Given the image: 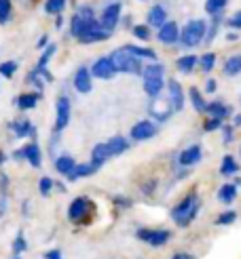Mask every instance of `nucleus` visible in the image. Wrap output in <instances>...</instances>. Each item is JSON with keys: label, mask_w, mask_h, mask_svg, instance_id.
Returning <instances> with one entry per match:
<instances>
[{"label": "nucleus", "mask_w": 241, "mask_h": 259, "mask_svg": "<svg viewBox=\"0 0 241 259\" xmlns=\"http://www.w3.org/2000/svg\"><path fill=\"white\" fill-rule=\"evenodd\" d=\"M197 63H199V57H195V55H182L180 59L176 61V68L180 70L182 74H190L197 68Z\"/></svg>", "instance_id": "obj_28"}, {"label": "nucleus", "mask_w": 241, "mask_h": 259, "mask_svg": "<svg viewBox=\"0 0 241 259\" xmlns=\"http://www.w3.org/2000/svg\"><path fill=\"white\" fill-rule=\"evenodd\" d=\"M171 259H195V257L190 255V253H174Z\"/></svg>", "instance_id": "obj_51"}, {"label": "nucleus", "mask_w": 241, "mask_h": 259, "mask_svg": "<svg viewBox=\"0 0 241 259\" xmlns=\"http://www.w3.org/2000/svg\"><path fill=\"white\" fill-rule=\"evenodd\" d=\"M163 76H152V78H144V93L150 97V99H155L161 95V91H163Z\"/></svg>", "instance_id": "obj_18"}, {"label": "nucleus", "mask_w": 241, "mask_h": 259, "mask_svg": "<svg viewBox=\"0 0 241 259\" xmlns=\"http://www.w3.org/2000/svg\"><path fill=\"white\" fill-rule=\"evenodd\" d=\"M41 101V93H23V95H19L17 97V108L21 110V112H28V110H32V108H36V103Z\"/></svg>", "instance_id": "obj_25"}, {"label": "nucleus", "mask_w": 241, "mask_h": 259, "mask_svg": "<svg viewBox=\"0 0 241 259\" xmlns=\"http://www.w3.org/2000/svg\"><path fill=\"white\" fill-rule=\"evenodd\" d=\"M95 171H99V166H95L93 162H83V164H76V166H74V171L68 175V181H79V179H83V177L93 175Z\"/></svg>", "instance_id": "obj_19"}, {"label": "nucleus", "mask_w": 241, "mask_h": 259, "mask_svg": "<svg viewBox=\"0 0 241 259\" xmlns=\"http://www.w3.org/2000/svg\"><path fill=\"white\" fill-rule=\"evenodd\" d=\"M108 148H110L112 156H121L123 152L129 150V141H127L125 137H121V135H117V137H112V139L108 141Z\"/></svg>", "instance_id": "obj_27"}, {"label": "nucleus", "mask_w": 241, "mask_h": 259, "mask_svg": "<svg viewBox=\"0 0 241 259\" xmlns=\"http://www.w3.org/2000/svg\"><path fill=\"white\" fill-rule=\"evenodd\" d=\"M199 211H201V198H199V194L197 192H188L186 196L171 209V219H174L176 226L188 228L197 219Z\"/></svg>", "instance_id": "obj_1"}, {"label": "nucleus", "mask_w": 241, "mask_h": 259, "mask_svg": "<svg viewBox=\"0 0 241 259\" xmlns=\"http://www.w3.org/2000/svg\"><path fill=\"white\" fill-rule=\"evenodd\" d=\"M119 17H121V5L119 3H114V5H108L104 11H101V25H104V30L112 32L114 28H117V23H119Z\"/></svg>", "instance_id": "obj_11"}, {"label": "nucleus", "mask_w": 241, "mask_h": 259, "mask_svg": "<svg viewBox=\"0 0 241 259\" xmlns=\"http://www.w3.org/2000/svg\"><path fill=\"white\" fill-rule=\"evenodd\" d=\"M45 47H49V36H43L41 40H38V49H45Z\"/></svg>", "instance_id": "obj_54"}, {"label": "nucleus", "mask_w": 241, "mask_h": 259, "mask_svg": "<svg viewBox=\"0 0 241 259\" xmlns=\"http://www.w3.org/2000/svg\"><path fill=\"white\" fill-rule=\"evenodd\" d=\"M55 51H57L55 45H49V47L43 51V55H41V59H38V66H36V68H47V63L51 61V57H53Z\"/></svg>", "instance_id": "obj_40"}, {"label": "nucleus", "mask_w": 241, "mask_h": 259, "mask_svg": "<svg viewBox=\"0 0 241 259\" xmlns=\"http://www.w3.org/2000/svg\"><path fill=\"white\" fill-rule=\"evenodd\" d=\"M97 25H101V21L95 19V13L89 7H83L74 13V17L70 21V32L74 38H81L87 32H91L93 28H97ZM101 28H104V25H101Z\"/></svg>", "instance_id": "obj_2"}, {"label": "nucleus", "mask_w": 241, "mask_h": 259, "mask_svg": "<svg viewBox=\"0 0 241 259\" xmlns=\"http://www.w3.org/2000/svg\"><path fill=\"white\" fill-rule=\"evenodd\" d=\"M11 259H21V257H19V255H13V257H11Z\"/></svg>", "instance_id": "obj_59"}, {"label": "nucleus", "mask_w": 241, "mask_h": 259, "mask_svg": "<svg viewBox=\"0 0 241 259\" xmlns=\"http://www.w3.org/2000/svg\"><path fill=\"white\" fill-rule=\"evenodd\" d=\"M214 66H216V55H214V53H205V55L199 57V68H201L203 72H212Z\"/></svg>", "instance_id": "obj_36"}, {"label": "nucleus", "mask_w": 241, "mask_h": 259, "mask_svg": "<svg viewBox=\"0 0 241 259\" xmlns=\"http://www.w3.org/2000/svg\"><path fill=\"white\" fill-rule=\"evenodd\" d=\"M188 97H190V103H193V108L199 112V114H205L208 112V101L203 99V95L199 93V89H190L188 91Z\"/></svg>", "instance_id": "obj_29"}, {"label": "nucleus", "mask_w": 241, "mask_h": 259, "mask_svg": "<svg viewBox=\"0 0 241 259\" xmlns=\"http://www.w3.org/2000/svg\"><path fill=\"white\" fill-rule=\"evenodd\" d=\"M7 188H9V177L3 175L0 177V190H3V194H7Z\"/></svg>", "instance_id": "obj_50"}, {"label": "nucleus", "mask_w": 241, "mask_h": 259, "mask_svg": "<svg viewBox=\"0 0 241 259\" xmlns=\"http://www.w3.org/2000/svg\"><path fill=\"white\" fill-rule=\"evenodd\" d=\"M233 128L235 126H222V139H224V144H231V141H233Z\"/></svg>", "instance_id": "obj_47"}, {"label": "nucleus", "mask_w": 241, "mask_h": 259, "mask_svg": "<svg viewBox=\"0 0 241 259\" xmlns=\"http://www.w3.org/2000/svg\"><path fill=\"white\" fill-rule=\"evenodd\" d=\"M43 257H45V259H63V255H61L59 249H51V251H47Z\"/></svg>", "instance_id": "obj_48"}, {"label": "nucleus", "mask_w": 241, "mask_h": 259, "mask_svg": "<svg viewBox=\"0 0 241 259\" xmlns=\"http://www.w3.org/2000/svg\"><path fill=\"white\" fill-rule=\"evenodd\" d=\"M167 89H169V101H171L174 110L180 112V110L184 108V91H182V84L171 78V80L167 82Z\"/></svg>", "instance_id": "obj_16"}, {"label": "nucleus", "mask_w": 241, "mask_h": 259, "mask_svg": "<svg viewBox=\"0 0 241 259\" xmlns=\"http://www.w3.org/2000/svg\"><path fill=\"white\" fill-rule=\"evenodd\" d=\"M108 38H110V32H108V30H104L101 25H97V28H93L91 32H87L85 36H81V38H79V42H83V45H91V42L108 40Z\"/></svg>", "instance_id": "obj_20"}, {"label": "nucleus", "mask_w": 241, "mask_h": 259, "mask_svg": "<svg viewBox=\"0 0 241 259\" xmlns=\"http://www.w3.org/2000/svg\"><path fill=\"white\" fill-rule=\"evenodd\" d=\"M222 72H224L226 76H237V74H241V55H231V57H228V59L224 61Z\"/></svg>", "instance_id": "obj_30"}, {"label": "nucleus", "mask_w": 241, "mask_h": 259, "mask_svg": "<svg viewBox=\"0 0 241 259\" xmlns=\"http://www.w3.org/2000/svg\"><path fill=\"white\" fill-rule=\"evenodd\" d=\"M55 188V181L51 177H41V181H38V192H41V196H49L51 192H53Z\"/></svg>", "instance_id": "obj_37"}, {"label": "nucleus", "mask_w": 241, "mask_h": 259, "mask_svg": "<svg viewBox=\"0 0 241 259\" xmlns=\"http://www.w3.org/2000/svg\"><path fill=\"white\" fill-rule=\"evenodd\" d=\"M203 158V150H201V146H188L186 150H182L180 152V156H178V162H180V166H193V164H197L199 160Z\"/></svg>", "instance_id": "obj_14"}, {"label": "nucleus", "mask_w": 241, "mask_h": 259, "mask_svg": "<svg viewBox=\"0 0 241 259\" xmlns=\"http://www.w3.org/2000/svg\"><path fill=\"white\" fill-rule=\"evenodd\" d=\"M226 38H228V40H237V34L231 32V34H226Z\"/></svg>", "instance_id": "obj_57"}, {"label": "nucleus", "mask_w": 241, "mask_h": 259, "mask_svg": "<svg viewBox=\"0 0 241 259\" xmlns=\"http://www.w3.org/2000/svg\"><path fill=\"white\" fill-rule=\"evenodd\" d=\"M7 213V198L0 200V219H3V215Z\"/></svg>", "instance_id": "obj_53"}, {"label": "nucleus", "mask_w": 241, "mask_h": 259, "mask_svg": "<svg viewBox=\"0 0 241 259\" xmlns=\"http://www.w3.org/2000/svg\"><path fill=\"white\" fill-rule=\"evenodd\" d=\"M11 17V3L9 0H0V23H7Z\"/></svg>", "instance_id": "obj_44"}, {"label": "nucleus", "mask_w": 241, "mask_h": 259, "mask_svg": "<svg viewBox=\"0 0 241 259\" xmlns=\"http://www.w3.org/2000/svg\"><path fill=\"white\" fill-rule=\"evenodd\" d=\"M237 184H224V186H220V190H218V200L222 202V204H233L235 202V198H237Z\"/></svg>", "instance_id": "obj_24"}, {"label": "nucleus", "mask_w": 241, "mask_h": 259, "mask_svg": "<svg viewBox=\"0 0 241 259\" xmlns=\"http://www.w3.org/2000/svg\"><path fill=\"white\" fill-rule=\"evenodd\" d=\"M235 222H237V213L228 209V211H224V213L218 215V219H216V226H231Z\"/></svg>", "instance_id": "obj_39"}, {"label": "nucleus", "mask_w": 241, "mask_h": 259, "mask_svg": "<svg viewBox=\"0 0 241 259\" xmlns=\"http://www.w3.org/2000/svg\"><path fill=\"white\" fill-rule=\"evenodd\" d=\"M74 166H76V162H74L72 156H68V154H61V156L55 158V171H57L59 175H66V177H68V175L74 171Z\"/></svg>", "instance_id": "obj_22"}, {"label": "nucleus", "mask_w": 241, "mask_h": 259, "mask_svg": "<svg viewBox=\"0 0 241 259\" xmlns=\"http://www.w3.org/2000/svg\"><path fill=\"white\" fill-rule=\"evenodd\" d=\"M28 249H30V244H28V240H25V234H23V230H19V232H17V236L13 238L11 251H13V255H21V253H25Z\"/></svg>", "instance_id": "obj_31"}, {"label": "nucleus", "mask_w": 241, "mask_h": 259, "mask_svg": "<svg viewBox=\"0 0 241 259\" xmlns=\"http://www.w3.org/2000/svg\"><path fill=\"white\" fill-rule=\"evenodd\" d=\"M127 51H131L133 55H137L140 59H150V61H157V53L148 47H135V45H127Z\"/></svg>", "instance_id": "obj_32"}, {"label": "nucleus", "mask_w": 241, "mask_h": 259, "mask_svg": "<svg viewBox=\"0 0 241 259\" xmlns=\"http://www.w3.org/2000/svg\"><path fill=\"white\" fill-rule=\"evenodd\" d=\"M228 28H233V30H241V11H237L235 15L228 19Z\"/></svg>", "instance_id": "obj_46"}, {"label": "nucleus", "mask_w": 241, "mask_h": 259, "mask_svg": "<svg viewBox=\"0 0 241 259\" xmlns=\"http://www.w3.org/2000/svg\"><path fill=\"white\" fill-rule=\"evenodd\" d=\"M228 0H205V11L210 15H218V13L226 7Z\"/></svg>", "instance_id": "obj_38"}, {"label": "nucleus", "mask_w": 241, "mask_h": 259, "mask_svg": "<svg viewBox=\"0 0 241 259\" xmlns=\"http://www.w3.org/2000/svg\"><path fill=\"white\" fill-rule=\"evenodd\" d=\"M205 91H208V93H214V91H216V80H208L205 82Z\"/></svg>", "instance_id": "obj_52"}, {"label": "nucleus", "mask_w": 241, "mask_h": 259, "mask_svg": "<svg viewBox=\"0 0 241 259\" xmlns=\"http://www.w3.org/2000/svg\"><path fill=\"white\" fill-rule=\"evenodd\" d=\"M239 154H241V148H239Z\"/></svg>", "instance_id": "obj_60"}, {"label": "nucleus", "mask_w": 241, "mask_h": 259, "mask_svg": "<svg viewBox=\"0 0 241 259\" xmlns=\"http://www.w3.org/2000/svg\"><path fill=\"white\" fill-rule=\"evenodd\" d=\"M208 36V23L203 19H193L188 21L182 32H180V45L186 47V49H193V47H199Z\"/></svg>", "instance_id": "obj_4"}, {"label": "nucleus", "mask_w": 241, "mask_h": 259, "mask_svg": "<svg viewBox=\"0 0 241 259\" xmlns=\"http://www.w3.org/2000/svg\"><path fill=\"white\" fill-rule=\"evenodd\" d=\"M55 110H57V116H55V128L53 131L61 133L70 122V99L66 95H59L57 103H55Z\"/></svg>", "instance_id": "obj_7"}, {"label": "nucleus", "mask_w": 241, "mask_h": 259, "mask_svg": "<svg viewBox=\"0 0 241 259\" xmlns=\"http://www.w3.org/2000/svg\"><path fill=\"white\" fill-rule=\"evenodd\" d=\"M237 171H239V162L233 156H224L220 164V173L224 177H231V175H237Z\"/></svg>", "instance_id": "obj_33"}, {"label": "nucleus", "mask_w": 241, "mask_h": 259, "mask_svg": "<svg viewBox=\"0 0 241 259\" xmlns=\"http://www.w3.org/2000/svg\"><path fill=\"white\" fill-rule=\"evenodd\" d=\"M167 21V11H165L163 7H152L148 11V25H152V28H161V25Z\"/></svg>", "instance_id": "obj_23"}, {"label": "nucleus", "mask_w": 241, "mask_h": 259, "mask_svg": "<svg viewBox=\"0 0 241 259\" xmlns=\"http://www.w3.org/2000/svg\"><path fill=\"white\" fill-rule=\"evenodd\" d=\"M17 72V61H5L0 63V76L5 78H13V74Z\"/></svg>", "instance_id": "obj_41"}, {"label": "nucleus", "mask_w": 241, "mask_h": 259, "mask_svg": "<svg viewBox=\"0 0 241 259\" xmlns=\"http://www.w3.org/2000/svg\"><path fill=\"white\" fill-rule=\"evenodd\" d=\"M95 211V204L91 198L87 196H76L70 206H68V219L74 226H81V224H91V217Z\"/></svg>", "instance_id": "obj_3"}, {"label": "nucleus", "mask_w": 241, "mask_h": 259, "mask_svg": "<svg viewBox=\"0 0 241 259\" xmlns=\"http://www.w3.org/2000/svg\"><path fill=\"white\" fill-rule=\"evenodd\" d=\"M23 156L34 166V169H38V166L43 164V152H41V148H38L36 141H30V144L23 148Z\"/></svg>", "instance_id": "obj_17"}, {"label": "nucleus", "mask_w": 241, "mask_h": 259, "mask_svg": "<svg viewBox=\"0 0 241 259\" xmlns=\"http://www.w3.org/2000/svg\"><path fill=\"white\" fill-rule=\"evenodd\" d=\"M157 124L152 122V120H140L131 126V139L133 141H146L150 137H155L157 135Z\"/></svg>", "instance_id": "obj_8"}, {"label": "nucleus", "mask_w": 241, "mask_h": 259, "mask_svg": "<svg viewBox=\"0 0 241 259\" xmlns=\"http://www.w3.org/2000/svg\"><path fill=\"white\" fill-rule=\"evenodd\" d=\"M135 238L150 244V247H165L171 238V230H167V228H137Z\"/></svg>", "instance_id": "obj_6"}, {"label": "nucleus", "mask_w": 241, "mask_h": 259, "mask_svg": "<svg viewBox=\"0 0 241 259\" xmlns=\"http://www.w3.org/2000/svg\"><path fill=\"white\" fill-rule=\"evenodd\" d=\"M91 74L95 78H101V80H110L114 74H117V68H114V61L110 57H99L93 66H91Z\"/></svg>", "instance_id": "obj_9"}, {"label": "nucleus", "mask_w": 241, "mask_h": 259, "mask_svg": "<svg viewBox=\"0 0 241 259\" xmlns=\"http://www.w3.org/2000/svg\"><path fill=\"white\" fill-rule=\"evenodd\" d=\"M63 7H66V0H47L45 3V11L49 15H59L63 11Z\"/></svg>", "instance_id": "obj_35"}, {"label": "nucleus", "mask_w": 241, "mask_h": 259, "mask_svg": "<svg viewBox=\"0 0 241 259\" xmlns=\"http://www.w3.org/2000/svg\"><path fill=\"white\" fill-rule=\"evenodd\" d=\"M28 204H30L28 200H23V206H21V211H23V215H28Z\"/></svg>", "instance_id": "obj_56"}, {"label": "nucleus", "mask_w": 241, "mask_h": 259, "mask_svg": "<svg viewBox=\"0 0 241 259\" xmlns=\"http://www.w3.org/2000/svg\"><path fill=\"white\" fill-rule=\"evenodd\" d=\"M91 70H87V68H79L76 70V74H74V89L79 91L81 95H85V93H89L91 91V87H93V82H91Z\"/></svg>", "instance_id": "obj_13"}, {"label": "nucleus", "mask_w": 241, "mask_h": 259, "mask_svg": "<svg viewBox=\"0 0 241 259\" xmlns=\"http://www.w3.org/2000/svg\"><path fill=\"white\" fill-rule=\"evenodd\" d=\"M157 38H159L163 45H176V42H180V28H178V23L176 21H165L161 28H159Z\"/></svg>", "instance_id": "obj_10"}, {"label": "nucleus", "mask_w": 241, "mask_h": 259, "mask_svg": "<svg viewBox=\"0 0 241 259\" xmlns=\"http://www.w3.org/2000/svg\"><path fill=\"white\" fill-rule=\"evenodd\" d=\"M222 128V118H216V116H210V118L203 122V131L205 133H212V131H218Z\"/></svg>", "instance_id": "obj_42"}, {"label": "nucleus", "mask_w": 241, "mask_h": 259, "mask_svg": "<svg viewBox=\"0 0 241 259\" xmlns=\"http://www.w3.org/2000/svg\"><path fill=\"white\" fill-rule=\"evenodd\" d=\"M112 204H117L119 209H131L133 200H131V198H125V196H114V198H112Z\"/></svg>", "instance_id": "obj_45"}, {"label": "nucleus", "mask_w": 241, "mask_h": 259, "mask_svg": "<svg viewBox=\"0 0 241 259\" xmlns=\"http://www.w3.org/2000/svg\"><path fill=\"white\" fill-rule=\"evenodd\" d=\"M233 126H241V114L235 116V120H233Z\"/></svg>", "instance_id": "obj_55"}, {"label": "nucleus", "mask_w": 241, "mask_h": 259, "mask_svg": "<svg viewBox=\"0 0 241 259\" xmlns=\"http://www.w3.org/2000/svg\"><path fill=\"white\" fill-rule=\"evenodd\" d=\"M108 158H112L110 148H108V141H106V144H97V146L91 150V162H93L95 166H99V169H101V164H104Z\"/></svg>", "instance_id": "obj_21"}, {"label": "nucleus", "mask_w": 241, "mask_h": 259, "mask_svg": "<svg viewBox=\"0 0 241 259\" xmlns=\"http://www.w3.org/2000/svg\"><path fill=\"white\" fill-rule=\"evenodd\" d=\"M110 59L114 61V68L117 72H125V74H142V61H140L137 55H133L131 51H127L125 47L123 49H117L110 53Z\"/></svg>", "instance_id": "obj_5"}, {"label": "nucleus", "mask_w": 241, "mask_h": 259, "mask_svg": "<svg viewBox=\"0 0 241 259\" xmlns=\"http://www.w3.org/2000/svg\"><path fill=\"white\" fill-rule=\"evenodd\" d=\"M133 36L140 40H150V28L148 25H133Z\"/></svg>", "instance_id": "obj_43"}, {"label": "nucleus", "mask_w": 241, "mask_h": 259, "mask_svg": "<svg viewBox=\"0 0 241 259\" xmlns=\"http://www.w3.org/2000/svg\"><path fill=\"white\" fill-rule=\"evenodd\" d=\"M205 114H210V116H216V118H228L231 116V108L228 106H224L222 101H210L208 103V112Z\"/></svg>", "instance_id": "obj_26"}, {"label": "nucleus", "mask_w": 241, "mask_h": 259, "mask_svg": "<svg viewBox=\"0 0 241 259\" xmlns=\"http://www.w3.org/2000/svg\"><path fill=\"white\" fill-rule=\"evenodd\" d=\"M3 162H5V154H3V152H0V164H3Z\"/></svg>", "instance_id": "obj_58"}, {"label": "nucleus", "mask_w": 241, "mask_h": 259, "mask_svg": "<svg viewBox=\"0 0 241 259\" xmlns=\"http://www.w3.org/2000/svg\"><path fill=\"white\" fill-rule=\"evenodd\" d=\"M142 76H144V78H152V76H165V68L161 66V63L152 61V63H148V66L142 70Z\"/></svg>", "instance_id": "obj_34"}, {"label": "nucleus", "mask_w": 241, "mask_h": 259, "mask_svg": "<svg viewBox=\"0 0 241 259\" xmlns=\"http://www.w3.org/2000/svg\"><path fill=\"white\" fill-rule=\"evenodd\" d=\"M11 131L17 139H25V137H34L36 135V128L30 120L25 118H19V120H13L11 122Z\"/></svg>", "instance_id": "obj_15"}, {"label": "nucleus", "mask_w": 241, "mask_h": 259, "mask_svg": "<svg viewBox=\"0 0 241 259\" xmlns=\"http://www.w3.org/2000/svg\"><path fill=\"white\" fill-rule=\"evenodd\" d=\"M148 112H150V116H152L155 120L165 122V120H167L169 116H171V112H176V110H174V106H171V101L163 103V101H159V97H155V99H152V103H150Z\"/></svg>", "instance_id": "obj_12"}, {"label": "nucleus", "mask_w": 241, "mask_h": 259, "mask_svg": "<svg viewBox=\"0 0 241 259\" xmlns=\"http://www.w3.org/2000/svg\"><path fill=\"white\" fill-rule=\"evenodd\" d=\"M155 186H157V181H150V184H144L142 192H144V194H152V192H155Z\"/></svg>", "instance_id": "obj_49"}]
</instances>
